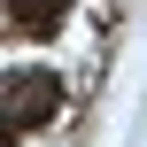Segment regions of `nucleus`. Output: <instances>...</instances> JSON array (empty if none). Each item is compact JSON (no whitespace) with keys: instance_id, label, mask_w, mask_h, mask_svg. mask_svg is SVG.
I'll use <instances>...</instances> for the list:
<instances>
[{"instance_id":"nucleus-1","label":"nucleus","mask_w":147,"mask_h":147,"mask_svg":"<svg viewBox=\"0 0 147 147\" xmlns=\"http://www.w3.org/2000/svg\"><path fill=\"white\" fill-rule=\"evenodd\" d=\"M54 109H62V78H54V70L8 78V93H0V140H23V132H39V124H54Z\"/></svg>"},{"instance_id":"nucleus-2","label":"nucleus","mask_w":147,"mask_h":147,"mask_svg":"<svg viewBox=\"0 0 147 147\" xmlns=\"http://www.w3.org/2000/svg\"><path fill=\"white\" fill-rule=\"evenodd\" d=\"M0 8H8V23H16V31H31V39L62 31V16H70V0H0Z\"/></svg>"}]
</instances>
